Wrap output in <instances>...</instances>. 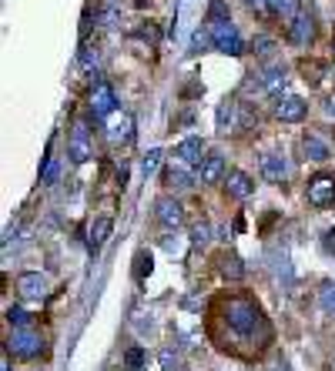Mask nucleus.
Listing matches in <instances>:
<instances>
[{
    "label": "nucleus",
    "instance_id": "aec40b11",
    "mask_svg": "<svg viewBox=\"0 0 335 371\" xmlns=\"http://www.w3.org/2000/svg\"><path fill=\"white\" fill-rule=\"evenodd\" d=\"M114 231V221L111 218H98L94 224H91V248L98 251V248H104L108 244V238H111Z\"/></svg>",
    "mask_w": 335,
    "mask_h": 371
},
{
    "label": "nucleus",
    "instance_id": "a211bd4d",
    "mask_svg": "<svg viewBox=\"0 0 335 371\" xmlns=\"http://www.w3.org/2000/svg\"><path fill=\"white\" fill-rule=\"evenodd\" d=\"M302 151H305V157H309V161H319V164L332 157V147H329V144H325L319 134H305V137H302Z\"/></svg>",
    "mask_w": 335,
    "mask_h": 371
},
{
    "label": "nucleus",
    "instance_id": "0eeeda50",
    "mask_svg": "<svg viewBox=\"0 0 335 371\" xmlns=\"http://www.w3.org/2000/svg\"><path fill=\"white\" fill-rule=\"evenodd\" d=\"M155 218H158V224H165L168 231H175V228H181V221H185V208H181V201H175V197H158Z\"/></svg>",
    "mask_w": 335,
    "mask_h": 371
},
{
    "label": "nucleus",
    "instance_id": "9b49d317",
    "mask_svg": "<svg viewBox=\"0 0 335 371\" xmlns=\"http://www.w3.org/2000/svg\"><path fill=\"white\" fill-rule=\"evenodd\" d=\"M262 177L272 181V184H282V181L289 177V161H285L282 154H275V151L262 154Z\"/></svg>",
    "mask_w": 335,
    "mask_h": 371
},
{
    "label": "nucleus",
    "instance_id": "72a5a7b5",
    "mask_svg": "<svg viewBox=\"0 0 335 371\" xmlns=\"http://www.w3.org/2000/svg\"><path fill=\"white\" fill-rule=\"evenodd\" d=\"M161 368H165V371H178V358H175V351H161Z\"/></svg>",
    "mask_w": 335,
    "mask_h": 371
},
{
    "label": "nucleus",
    "instance_id": "473e14b6",
    "mask_svg": "<svg viewBox=\"0 0 335 371\" xmlns=\"http://www.w3.org/2000/svg\"><path fill=\"white\" fill-rule=\"evenodd\" d=\"M138 37H145V41H151V44L161 41V33H158V27L151 21H148V27H138Z\"/></svg>",
    "mask_w": 335,
    "mask_h": 371
},
{
    "label": "nucleus",
    "instance_id": "39448f33",
    "mask_svg": "<svg viewBox=\"0 0 335 371\" xmlns=\"http://www.w3.org/2000/svg\"><path fill=\"white\" fill-rule=\"evenodd\" d=\"M114 110H118V98H114V88L108 80H100L91 88V114L98 120H111Z\"/></svg>",
    "mask_w": 335,
    "mask_h": 371
},
{
    "label": "nucleus",
    "instance_id": "f03ea898",
    "mask_svg": "<svg viewBox=\"0 0 335 371\" xmlns=\"http://www.w3.org/2000/svg\"><path fill=\"white\" fill-rule=\"evenodd\" d=\"M44 351V341L34 328H21L7 338V355H17V358H37Z\"/></svg>",
    "mask_w": 335,
    "mask_h": 371
},
{
    "label": "nucleus",
    "instance_id": "1a4fd4ad",
    "mask_svg": "<svg viewBox=\"0 0 335 371\" xmlns=\"http://www.w3.org/2000/svg\"><path fill=\"white\" fill-rule=\"evenodd\" d=\"M198 184H218L225 177V157L218 151H212V154H205V161L198 164Z\"/></svg>",
    "mask_w": 335,
    "mask_h": 371
},
{
    "label": "nucleus",
    "instance_id": "6ab92c4d",
    "mask_svg": "<svg viewBox=\"0 0 335 371\" xmlns=\"http://www.w3.org/2000/svg\"><path fill=\"white\" fill-rule=\"evenodd\" d=\"M234 110H238V104L228 100V98L218 104V114H215V127H218V134H228L234 127Z\"/></svg>",
    "mask_w": 335,
    "mask_h": 371
},
{
    "label": "nucleus",
    "instance_id": "5701e85b",
    "mask_svg": "<svg viewBox=\"0 0 335 371\" xmlns=\"http://www.w3.org/2000/svg\"><path fill=\"white\" fill-rule=\"evenodd\" d=\"M34 318L24 311V308H7V325L14 328V331H21V328H31Z\"/></svg>",
    "mask_w": 335,
    "mask_h": 371
},
{
    "label": "nucleus",
    "instance_id": "cd10ccee",
    "mask_svg": "<svg viewBox=\"0 0 335 371\" xmlns=\"http://www.w3.org/2000/svg\"><path fill=\"white\" fill-rule=\"evenodd\" d=\"M205 47H212V31L198 27V31L191 33V51H205Z\"/></svg>",
    "mask_w": 335,
    "mask_h": 371
},
{
    "label": "nucleus",
    "instance_id": "f257e3e1",
    "mask_svg": "<svg viewBox=\"0 0 335 371\" xmlns=\"http://www.w3.org/2000/svg\"><path fill=\"white\" fill-rule=\"evenodd\" d=\"M222 311H225V325H228V331L238 335V338H255L258 328L268 331V328H265V315H262V308H258L255 298L234 295V298H228V301L222 305Z\"/></svg>",
    "mask_w": 335,
    "mask_h": 371
},
{
    "label": "nucleus",
    "instance_id": "ddd939ff",
    "mask_svg": "<svg viewBox=\"0 0 335 371\" xmlns=\"http://www.w3.org/2000/svg\"><path fill=\"white\" fill-rule=\"evenodd\" d=\"M108 137H111V144H131L134 141L131 114H114V117L108 120Z\"/></svg>",
    "mask_w": 335,
    "mask_h": 371
},
{
    "label": "nucleus",
    "instance_id": "423d86ee",
    "mask_svg": "<svg viewBox=\"0 0 335 371\" xmlns=\"http://www.w3.org/2000/svg\"><path fill=\"white\" fill-rule=\"evenodd\" d=\"M67 157L74 164H84L94 157V147H91V134L84 124H74L71 127V137H67Z\"/></svg>",
    "mask_w": 335,
    "mask_h": 371
},
{
    "label": "nucleus",
    "instance_id": "9d476101",
    "mask_svg": "<svg viewBox=\"0 0 335 371\" xmlns=\"http://www.w3.org/2000/svg\"><path fill=\"white\" fill-rule=\"evenodd\" d=\"M225 191H228V197H234V201H245V197L255 194V181H252V174H245V171H228Z\"/></svg>",
    "mask_w": 335,
    "mask_h": 371
},
{
    "label": "nucleus",
    "instance_id": "f3484780",
    "mask_svg": "<svg viewBox=\"0 0 335 371\" xmlns=\"http://www.w3.org/2000/svg\"><path fill=\"white\" fill-rule=\"evenodd\" d=\"M285 84H289V74H285V67H282V64L268 67L265 74H262V94H279V98H282Z\"/></svg>",
    "mask_w": 335,
    "mask_h": 371
},
{
    "label": "nucleus",
    "instance_id": "c85d7f7f",
    "mask_svg": "<svg viewBox=\"0 0 335 371\" xmlns=\"http://www.w3.org/2000/svg\"><path fill=\"white\" fill-rule=\"evenodd\" d=\"M145 274H151V254L141 251L134 258V278H145Z\"/></svg>",
    "mask_w": 335,
    "mask_h": 371
},
{
    "label": "nucleus",
    "instance_id": "b1692460",
    "mask_svg": "<svg viewBox=\"0 0 335 371\" xmlns=\"http://www.w3.org/2000/svg\"><path fill=\"white\" fill-rule=\"evenodd\" d=\"M161 157H165V154L158 151V147H151V151L145 154V161H141V171H145V177H151L158 167H161Z\"/></svg>",
    "mask_w": 335,
    "mask_h": 371
},
{
    "label": "nucleus",
    "instance_id": "4c0bfd02",
    "mask_svg": "<svg viewBox=\"0 0 335 371\" xmlns=\"http://www.w3.org/2000/svg\"><path fill=\"white\" fill-rule=\"evenodd\" d=\"M332 371H335V368H332Z\"/></svg>",
    "mask_w": 335,
    "mask_h": 371
},
{
    "label": "nucleus",
    "instance_id": "4be33fe9",
    "mask_svg": "<svg viewBox=\"0 0 335 371\" xmlns=\"http://www.w3.org/2000/svg\"><path fill=\"white\" fill-rule=\"evenodd\" d=\"M205 21H208V27L228 23V4H225V0H212V4H208V17H205Z\"/></svg>",
    "mask_w": 335,
    "mask_h": 371
},
{
    "label": "nucleus",
    "instance_id": "393cba45",
    "mask_svg": "<svg viewBox=\"0 0 335 371\" xmlns=\"http://www.w3.org/2000/svg\"><path fill=\"white\" fill-rule=\"evenodd\" d=\"M208 241H212V224L208 221H198L191 228V244H208Z\"/></svg>",
    "mask_w": 335,
    "mask_h": 371
},
{
    "label": "nucleus",
    "instance_id": "c756f323",
    "mask_svg": "<svg viewBox=\"0 0 335 371\" xmlns=\"http://www.w3.org/2000/svg\"><path fill=\"white\" fill-rule=\"evenodd\" d=\"M145 351H141V348H131V351H128V355H124V365H128V368H131V371H138V368H145Z\"/></svg>",
    "mask_w": 335,
    "mask_h": 371
},
{
    "label": "nucleus",
    "instance_id": "a878e982",
    "mask_svg": "<svg viewBox=\"0 0 335 371\" xmlns=\"http://www.w3.org/2000/svg\"><path fill=\"white\" fill-rule=\"evenodd\" d=\"M252 51H255L258 57H272L275 54V41H272V37H255V41H252Z\"/></svg>",
    "mask_w": 335,
    "mask_h": 371
},
{
    "label": "nucleus",
    "instance_id": "2f4dec72",
    "mask_svg": "<svg viewBox=\"0 0 335 371\" xmlns=\"http://www.w3.org/2000/svg\"><path fill=\"white\" fill-rule=\"evenodd\" d=\"M17 234H21V224H7L4 228V254H11V244L17 241Z\"/></svg>",
    "mask_w": 335,
    "mask_h": 371
},
{
    "label": "nucleus",
    "instance_id": "f704fd0d",
    "mask_svg": "<svg viewBox=\"0 0 335 371\" xmlns=\"http://www.w3.org/2000/svg\"><path fill=\"white\" fill-rule=\"evenodd\" d=\"M248 4V11H255V14H268V0H245Z\"/></svg>",
    "mask_w": 335,
    "mask_h": 371
},
{
    "label": "nucleus",
    "instance_id": "dca6fc26",
    "mask_svg": "<svg viewBox=\"0 0 335 371\" xmlns=\"http://www.w3.org/2000/svg\"><path fill=\"white\" fill-rule=\"evenodd\" d=\"M165 184L171 187V191H188V187L198 184V177L188 174V167H185V164H171V167L165 171Z\"/></svg>",
    "mask_w": 335,
    "mask_h": 371
},
{
    "label": "nucleus",
    "instance_id": "c9c22d12",
    "mask_svg": "<svg viewBox=\"0 0 335 371\" xmlns=\"http://www.w3.org/2000/svg\"><path fill=\"white\" fill-rule=\"evenodd\" d=\"M325 114H329V117H335V90L329 94V100H325Z\"/></svg>",
    "mask_w": 335,
    "mask_h": 371
},
{
    "label": "nucleus",
    "instance_id": "7ed1b4c3",
    "mask_svg": "<svg viewBox=\"0 0 335 371\" xmlns=\"http://www.w3.org/2000/svg\"><path fill=\"white\" fill-rule=\"evenodd\" d=\"M305 197L312 208H332L335 204V174H315L305 187Z\"/></svg>",
    "mask_w": 335,
    "mask_h": 371
},
{
    "label": "nucleus",
    "instance_id": "412c9836",
    "mask_svg": "<svg viewBox=\"0 0 335 371\" xmlns=\"http://www.w3.org/2000/svg\"><path fill=\"white\" fill-rule=\"evenodd\" d=\"M222 274L228 278V281H242V278H245V264H242V258H238V254H225Z\"/></svg>",
    "mask_w": 335,
    "mask_h": 371
},
{
    "label": "nucleus",
    "instance_id": "bb28decb",
    "mask_svg": "<svg viewBox=\"0 0 335 371\" xmlns=\"http://www.w3.org/2000/svg\"><path fill=\"white\" fill-rule=\"evenodd\" d=\"M57 174H61V164H57V157H47L44 171H41V181H44V184H54Z\"/></svg>",
    "mask_w": 335,
    "mask_h": 371
},
{
    "label": "nucleus",
    "instance_id": "f8f14e48",
    "mask_svg": "<svg viewBox=\"0 0 335 371\" xmlns=\"http://www.w3.org/2000/svg\"><path fill=\"white\" fill-rule=\"evenodd\" d=\"M17 291H21V298H44L47 295V278L41 271L17 274Z\"/></svg>",
    "mask_w": 335,
    "mask_h": 371
},
{
    "label": "nucleus",
    "instance_id": "e433bc0d",
    "mask_svg": "<svg viewBox=\"0 0 335 371\" xmlns=\"http://www.w3.org/2000/svg\"><path fill=\"white\" fill-rule=\"evenodd\" d=\"M0 371H11V358L4 355V361H0Z\"/></svg>",
    "mask_w": 335,
    "mask_h": 371
},
{
    "label": "nucleus",
    "instance_id": "2eb2a0df",
    "mask_svg": "<svg viewBox=\"0 0 335 371\" xmlns=\"http://www.w3.org/2000/svg\"><path fill=\"white\" fill-rule=\"evenodd\" d=\"M175 157H178V164H201L205 161V141L201 137H185V141L175 147Z\"/></svg>",
    "mask_w": 335,
    "mask_h": 371
},
{
    "label": "nucleus",
    "instance_id": "7c9ffc66",
    "mask_svg": "<svg viewBox=\"0 0 335 371\" xmlns=\"http://www.w3.org/2000/svg\"><path fill=\"white\" fill-rule=\"evenodd\" d=\"M319 305H322L325 315H335V288H325L322 298H319Z\"/></svg>",
    "mask_w": 335,
    "mask_h": 371
},
{
    "label": "nucleus",
    "instance_id": "4468645a",
    "mask_svg": "<svg viewBox=\"0 0 335 371\" xmlns=\"http://www.w3.org/2000/svg\"><path fill=\"white\" fill-rule=\"evenodd\" d=\"M315 37V23H312V17L309 14H299V17H292L289 21V41L292 44H299V47H305L309 41Z\"/></svg>",
    "mask_w": 335,
    "mask_h": 371
},
{
    "label": "nucleus",
    "instance_id": "20e7f679",
    "mask_svg": "<svg viewBox=\"0 0 335 371\" xmlns=\"http://www.w3.org/2000/svg\"><path fill=\"white\" fill-rule=\"evenodd\" d=\"M212 31V47L215 51H222V54H245V44H242V37H238V27L232 21L228 23H218V27H208Z\"/></svg>",
    "mask_w": 335,
    "mask_h": 371
},
{
    "label": "nucleus",
    "instance_id": "6e6552de",
    "mask_svg": "<svg viewBox=\"0 0 335 371\" xmlns=\"http://www.w3.org/2000/svg\"><path fill=\"white\" fill-rule=\"evenodd\" d=\"M305 114H309V104L302 98H295V94H282V98L275 100V117L285 120V124H299Z\"/></svg>",
    "mask_w": 335,
    "mask_h": 371
}]
</instances>
